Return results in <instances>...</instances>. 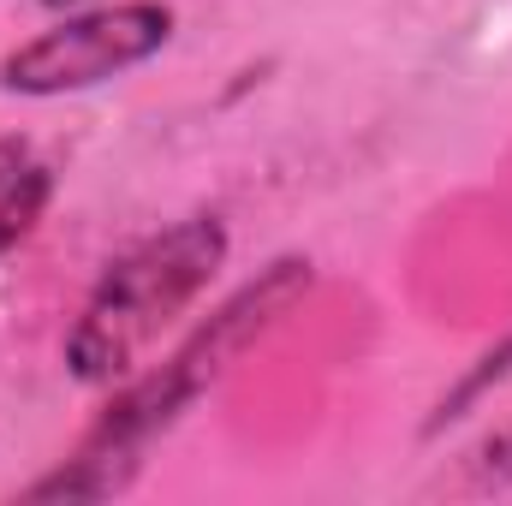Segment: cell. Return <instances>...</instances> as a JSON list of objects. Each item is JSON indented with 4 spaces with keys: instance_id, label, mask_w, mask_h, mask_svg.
<instances>
[{
    "instance_id": "5",
    "label": "cell",
    "mask_w": 512,
    "mask_h": 506,
    "mask_svg": "<svg viewBox=\"0 0 512 506\" xmlns=\"http://www.w3.org/2000/svg\"><path fill=\"white\" fill-rule=\"evenodd\" d=\"M48 197H54V173H48L42 161H24V167L12 173V185L0 191V256L30 239V227L42 221Z\"/></svg>"
},
{
    "instance_id": "7",
    "label": "cell",
    "mask_w": 512,
    "mask_h": 506,
    "mask_svg": "<svg viewBox=\"0 0 512 506\" xmlns=\"http://www.w3.org/2000/svg\"><path fill=\"white\" fill-rule=\"evenodd\" d=\"M42 6H54V12H78V6H90V0H42Z\"/></svg>"
},
{
    "instance_id": "2",
    "label": "cell",
    "mask_w": 512,
    "mask_h": 506,
    "mask_svg": "<svg viewBox=\"0 0 512 506\" xmlns=\"http://www.w3.org/2000/svg\"><path fill=\"white\" fill-rule=\"evenodd\" d=\"M227 251L233 233L221 215H185L114 256L66 334L72 381L84 387L126 381L155 352V340L209 292V280L227 268Z\"/></svg>"
},
{
    "instance_id": "6",
    "label": "cell",
    "mask_w": 512,
    "mask_h": 506,
    "mask_svg": "<svg viewBox=\"0 0 512 506\" xmlns=\"http://www.w3.org/2000/svg\"><path fill=\"white\" fill-rule=\"evenodd\" d=\"M24 161H30V143H24V137H0V191L12 185V173H18Z\"/></svg>"
},
{
    "instance_id": "4",
    "label": "cell",
    "mask_w": 512,
    "mask_h": 506,
    "mask_svg": "<svg viewBox=\"0 0 512 506\" xmlns=\"http://www.w3.org/2000/svg\"><path fill=\"white\" fill-rule=\"evenodd\" d=\"M501 381H512V334H507V340H495V346H489V352H483V358L465 370V376H459L447 393H441V399H435V411H429L423 435H441L447 423H459V417H465V411H471L483 393H495Z\"/></svg>"
},
{
    "instance_id": "3",
    "label": "cell",
    "mask_w": 512,
    "mask_h": 506,
    "mask_svg": "<svg viewBox=\"0 0 512 506\" xmlns=\"http://www.w3.org/2000/svg\"><path fill=\"white\" fill-rule=\"evenodd\" d=\"M179 30V12L167 0H114V6H78L60 24L36 30L0 60V90L6 96H78L102 90L114 78L155 60Z\"/></svg>"
},
{
    "instance_id": "1",
    "label": "cell",
    "mask_w": 512,
    "mask_h": 506,
    "mask_svg": "<svg viewBox=\"0 0 512 506\" xmlns=\"http://www.w3.org/2000/svg\"><path fill=\"white\" fill-rule=\"evenodd\" d=\"M310 286H316V268L304 256L268 262V274H256L245 292H233L161 370H149L137 381L126 376L120 399L108 405V417L78 441L72 459H60L42 483H30L24 501H108V495H120L137 477V465H143V447L155 435H167L185 417V405L221 376L256 334H268Z\"/></svg>"
}]
</instances>
